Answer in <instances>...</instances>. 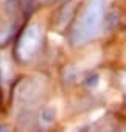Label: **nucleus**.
I'll use <instances>...</instances> for the list:
<instances>
[{
    "label": "nucleus",
    "mask_w": 126,
    "mask_h": 132,
    "mask_svg": "<svg viewBox=\"0 0 126 132\" xmlns=\"http://www.w3.org/2000/svg\"><path fill=\"white\" fill-rule=\"evenodd\" d=\"M107 5V0H87V3L76 19L72 31H70V40L75 45H84L89 40H92L103 23L104 10Z\"/></svg>",
    "instance_id": "1"
},
{
    "label": "nucleus",
    "mask_w": 126,
    "mask_h": 132,
    "mask_svg": "<svg viewBox=\"0 0 126 132\" xmlns=\"http://www.w3.org/2000/svg\"><path fill=\"white\" fill-rule=\"evenodd\" d=\"M41 44H42V30H41V27L37 23L30 25L23 31V34L20 36V39L17 42L16 54L19 56L20 61L27 62L31 57H34V54L37 53Z\"/></svg>",
    "instance_id": "2"
},
{
    "label": "nucleus",
    "mask_w": 126,
    "mask_h": 132,
    "mask_svg": "<svg viewBox=\"0 0 126 132\" xmlns=\"http://www.w3.org/2000/svg\"><path fill=\"white\" fill-rule=\"evenodd\" d=\"M53 118H54V109H45L42 112V120L45 123H51Z\"/></svg>",
    "instance_id": "3"
},
{
    "label": "nucleus",
    "mask_w": 126,
    "mask_h": 132,
    "mask_svg": "<svg viewBox=\"0 0 126 132\" xmlns=\"http://www.w3.org/2000/svg\"><path fill=\"white\" fill-rule=\"evenodd\" d=\"M98 79H100V76L98 75H90L87 79H86V86H89V87H92V89H95L97 86H98Z\"/></svg>",
    "instance_id": "4"
},
{
    "label": "nucleus",
    "mask_w": 126,
    "mask_h": 132,
    "mask_svg": "<svg viewBox=\"0 0 126 132\" xmlns=\"http://www.w3.org/2000/svg\"><path fill=\"white\" fill-rule=\"evenodd\" d=\"M115 14H117V13H111V14L107 16V19H104V22L107 23L109 28H114V27H115Z\"/></svg>",
    "instance_id": "5"
}]
</instances>
